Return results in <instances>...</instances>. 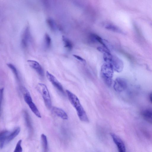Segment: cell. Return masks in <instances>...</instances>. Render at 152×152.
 Listing matches in <instances>:
<instances>
[{"label": "cell", "mask_w": 152, "mask_h": 152, "mask_svg": "<svg viewBox=\"0 0 152 152\" xmlns=\"http://www.w3.org/2000/svg\"><path fill=\"white\" fill-rule=\"evenodd\" d=\"M113 68L111 64L105 62L102 65L101 75L104 82L108 86H111L113 76Z\"/></svg>", "instance_id": "cell-2"}, {"label": "cell", "mask_w": 152, "mask_h": 152, "mask_svg": "<svg viewBox=\"0 0 152 152\" xmlns=\"http://www.w3.org/2000/svg\"><path fill=\"white\" fill-rule=\"evenodd\" d=\"M31 33L29 28L27 26L24 29L22 35L21 43L24 48H27L31 39Z\"/></svg>", "instance_id": "cell-6"}, {"label": "cell", "mask_w": 152, "mask_h": 152, "mask_svg": "<svg viewBox=\"0 0 152 152\" xmlns=\"http://www.w3.org/2000/svg\"><path fill=\"white\" fill-rule=\"evenodd\" d=\"M127 82L123 78L117 77L114 81L113 88L117 92H121L124 91L127 88Z\"/></svg>", "instance_id": "cell-5"}, {"label": "cell", "mask_w": 152, "mask_h": 152, "mask_svg": "<svg viewBox=\"0 0 152 152\" xmlns=\"http://www.w3.org/2000/svg\"><path fill=\"white\" fill-rule=\"evenodd\" d=\"M113 140L116 144L118 152H126L125 145L121 139L114 133H110Z\"/></svg>", "instance_id": "cell-7"}, {"label": "cell", "mask_w": 152, "mask_h": 152, "mask_svg": "<svg viewBox=\"0 0 152 152\" xmlns=\"http://www.w3.org/2000/svg\"><path fill=\"white\" fill-rule=\"evenodd\" d=\"M46 22L50 29L53 31H56L57 29L56 24L52 18L49 17L46 20Z\"/></svg>", "instance_id": "cell-16"}, {"label": "cell", "mask_w": 152, "mask_h": 152, "mask_svg": "<svg viewBox=\"0 0 152 152\" xmlns=\"http://www.w3.org/2000/svg\"><path fill=\"white\" fill-rule=\"evenodd\" d=\"M64 47L69 50H71L73 48L72 44L71 41L66 37L63 36L62 37Z\"/></svg>", "instance_id": "cell-17"}, {"label": "cell", "mask_w": 152, "mask_h": 152, "mask_svg": "<svg viewBox=\"0 0 152 152\" xmlns=\"http://www.w3.org/2000/svg\"><path fill=\"white\" fill-rule=\"evenodd\" d=\"M46 76L49 81L61 93L64 94V91L62 86L54 76L48 71H47L46 72Z\"/></svg>", "instance_id": "cell-8"}, {"label": "cell", "mask_w": 152, "mask_h": 152, "mask_svg": "<svg viewBox=\"0 0 152 152\" xmlns=\"http://www.w3.org/2000/svg\"><path fill=\"white\" fill-rule=\"evenodd\" d=\"M27 62L29 66L36 71L41 77L44 76V72L40 64L37 61L33 60H28Z\"/></svg>", "instance_id": "cell-9"}, {"label": "cell", "mask_w": 152, "mask_h": 152, "mask_svg": "<svg viewBox=\"0 0 152 152\" xmlns=\"http://www.w3.org/2000/svg\"><path fill=\"white\" fill-rule=\"evenodd\" d=\"M10 132L8 131L5 130L1 132L0 134V148L1 149L3 148L6 145V142L7 137Z\"/></svg>", "instance_id": "cell-11"}, {"label": "cell", "mask_w": 152, "mask_h": 152, "mask_svg": "<svg viewBox=\"0 0 152 152\" xmlns=\"http://www.w3.org/2000/svg\"><path fill=\"white\" fill-rule=\"evenodd\" d=\"M22 140H19L17 142L13 152H22L23 149L21 146Z\"/></svg>", "instance_id": "cell-21"}, {"label": "cell", "mask_w": 152, "mask_h": 152, "mask_svg": "<svg viewBox=\"0 0 152 152\" xmlns=\"http://www.w3.org/2000/svg\"><path fill=\"white\" fill-rule=\"evenodd\" d=\"M44 43L45 48H49L51 45V39L50 35L47 33L45 34L44 37Z\"/></svg>", "instance_id": "cell-18"}, {"label": "cell", "mask_w": 152, "mask_h": 152, "mask_svg": "<svg viewBox=\"0 0 152 152\" xmlns=\"http://www.w3.org/2000/svg\"><path fill=\"white\" fill-rule=\"evenodd\" d=\"M149 97L150 101L152 103V93L150 94Z\"/></svg>", "instance_id": "cell-26"}, {"label": "cell", "mask_w": 152, "mask_h": 152, "mask_svg": "<svg viewBox=\"0 0 152 152\" xmlns=\"http://www.w3.org/2000/svg\"><path fill=\"white\" fill-rule=\"evenodd\" d=\"M97 49L99 51L103 53V54L110 53V51L108 48L105 47L103 46L97 47Z\"/></svg>", "instance_id": "cell-22"}, {"label": "cell", "mask_w": 152, "mask_h": 152, "mask_svg": "<svg viewBox=\"0 0 152 152\" xmlns=\"http://www.w3.org/2000/svg\"><path fill=\"white\" fill-rule=\"evenodd\" d=\"M4 90V88H2L0 90V100L1 103V101L3 99Z\"/></svg>", "instance_id": "cell-25"}, {"label": "cell", "mask_w": 152, "mask_h": 152, "mask_svg": "<svg viewBox=\"0 0 152 152\" xmlns=\"http://www.w3.org/2000/svg\"><path fill=\"white\" fill-rule=\"evenodd\" d=\"M25 118L27 124L28 126H31V123L30 122V119L29 118V115L26 112H24Z\"/></svg>", "instance_id": "cell-23"}, {"label": "cell", "mask_w": 152, "mask_h": 152, "mask_svg": "<svg viewBox=\"0 0 152 152\" xmlns=\"http://www.w3.org/2000/svg\"><path fill=\"white\" fill-rule=\"evenodd\" d=\"M111 64L113 69L116 72H120L123 69L124 63L122 61L116 56L112 55L107 62Z\"/></svg>", "instance_id": "cell-4"}, {"label": "cell", "mask_w": 152, "mask_h": 152, "mask_svg": "<svg viewBox=\"0 0 152 152\" xmlns=\"http://www.w3.org/2000/svg\"><path fill=\"white\" fill-rule=\"evenodd\" d=\"M37 88L42 95L46 107L48 109L51 108L52 106L51 99L46 86L42 83H39L37 86Z\"/></svg>", "instance_id": "cell-3"}, {"label": "cell", "mask_w": 152, "mask_h": 152, "mask_svg": "<svg viewBox=\"0 0 152 152\" xmlns=\"http://www.w3.org/2000/svg\"><path fill=\"white\" fill-rule=\"evenodd\" d=\"M73 56L76 59H77L78 60L83 63L84 64H86V60L80 56L76 55H74Z\"/></svg>", "instance_id": "cell-24"}, {"label": "cell", "mask_w": 152, "mask_h": 152, "mask_svg": "<svg viewBox=\"0 0 152 152\" xmlns=\"http://www.w3.org/2000/svg\"><path fill=\"white\" fill-rule=\"evenodd\" d=\"M27 104L31 111L37 117L39 118L41 117L39 112L32 100L28 102Z\"/></svg>", "instance_id": "cell-14"}, {"label": "cell", "mask_w": 152, "mask_h": 152, "mask_svg": "<svg viewBox=\"0 0 152 152\" xmlns=\"http://www.w3.org/2000/svg\"><path fill=\"white\" fill-rule=\"evenodd\" d=\"M20 131V127L15 128L12 132H10L8 135L6 142V144L13 140L19 133Z\"/></svg>", "instance_id": "cell-12"}, {"label": "cell", "mask_w": 152, "mask_h": 152, "mask_svg": "<svg viewBox=\"0 0 152 152\" xmlns=\"http://www.w3.org/2000/svg\"><path fill=\"white\" fill-rule=\"evenodd\" d=\"M7 66L12 70L14 73L16 78L18 80L19 77L18 74L17 70L15 66L11 63H8L7 64Z\"/></svg>", "instance_id": "cell-20"}, {"label": "cell", "mask_w": 152, "mask_h": 152, "mask_svg": "<svg viewBox=\"0 0 152 152\" xmlns=\"http://www.w3.org/2000/svg\"><path fill=\"white\" fill-rule=\"evenodd\" d=\"M66 92L68 99L72 105L75 108L80 120L84 122H89L86 113L77 96L68 90H66Z\"/></svg>", "instance_id": "cell-1"}, {"label": "cell", "mask_w": 152, "mask_h": 152, "mask_svg": "<svg viewBox=\"0 0 152 152\" xmlns=\"http://www.w3.org/2000/svg\"><path fill=\"white\" fill-rule=\"evenodd\" d=\"M41 139L44 150V152H47L48 148V142L46 136L42 134L41 135Z\"/></svg>", "instance_id": "cell-19"}, {"label": "cell", "mask_w": 152, "mask_h": 152, "mask_svg": "<svg viewBox=\"0 0 152 152\" xmlns=\"http://www.w3.org/2000/svg\"><path fill=\"white\" fill-rule=\"evenodd\" d=\"M105 28L110 31L120 34H123V32L117 26L111 23H107L104 26Z\"/></svg>", "instance_id": "cell-15"}, {"label": "cell", "mask_w": 152, "mask_h": 152, "mask_svg": "<svg viewBox=\"0 0 152 152\" xmlns=\"http://www.w3.org/2000/svg\"><path fill=\"white\" fill-rule=\"evenodd\" d=\"M142 114L143 117L146 121L152 124V108L144 110Z\"/></svg>", "instance_id": "cell-13"}, {"label": "cell", "mask_w": 152, "mask_h": 152, "mask_svg": "<svg viewBox=\"0 0 152 152\" xmlns=\"http://www.w3.org/2000/svg\"><path fill=\"white\" fill-rule=\"evenodd\" d=\"M53 112L64 120H67L68 116L66 113L62 109L56 107H53L52 108Z\"/></svg>", "instance_id": "cell-10"}]
</instances>
